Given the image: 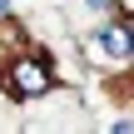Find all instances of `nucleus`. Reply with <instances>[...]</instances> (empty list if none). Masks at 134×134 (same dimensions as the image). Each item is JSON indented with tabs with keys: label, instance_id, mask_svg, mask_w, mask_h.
Segmentation results:
<instances>
[{
	"label": "nucleus",
	"instance_id": "f257e3e1",
	"mask_svg": "<svg viewBox=\"0 0 134 134\" xmlns=\"http://www.w3.org/2000/svg\"><path fill=\"white\" fill-rule=\"evenodd\" d=\"M50 85H55V80H50L45 60H35V55H20V60L5 70V90H10V99H40Z\"/></svg>",
	"mask_w": 134,
	"mask_h": 134
},
{
	"label": "nucleus",
	"instance_id": "f03ea898",
	"mask_svg": "<svg viewBox=\"0 0 134 134\" xmlns=\"http://www.w3.org/2000/svg\"><path fill=\"white\" fill-rule=\"evenodd\" d=\"M94 55H104V60H124V55H134L129 25H104V30L94 35Z\"/></svg>",
	"mask_w": 134,
	"mask_h": 134
},
{
	"label": "nucleus",
	"instance_id": "39448f33",
	"mask_svg": "<svg viewBox=\"0 0 134 134\" xmlns=\"http://www.w3.org/2000/svg\"><path fill=\"white\" fill-rule=\"evenodd\" d=\"M129 40H134V20H129Z\"/></svg>",
	"mask_w": 134,
	"mask_h": 134
},
{
	"label": "nucleus",
	"instance_id": "20e7f679",
	"mask_svg": "<svg viewBox=\"0 0 134 134\" xmlns=\"http://www.w3.org/2000/svg\"><path fill=\"white\" fill-rule=\"evenodd\" d=\"M0 15H10V0H0Z\"/></svg>",
	"mask_w": 134,
	"mask_h": 134
},
{
	"label": "nucleus",
	"instance_id": "7ed1b4c3",
	"mask_svg": "<svg viewBox=\"0 0 134 134\" xmlns=\"http://www.w3.org/2000/svg\"><path fill=\"white\" fill-rule=\"evenodd\" d=\"M90 5H94V10H109V5H114V0H90Z\"/></svg>",
	"mask_w": 134,
	"mask_h": 134
}]
</instances>
